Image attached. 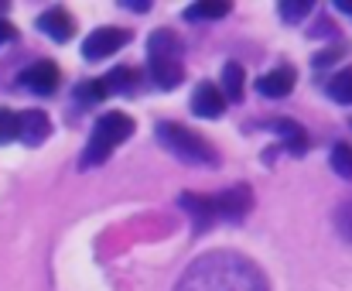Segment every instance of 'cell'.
I'll return each instance as SVG.
<instances>
[{
    "label": "cell",
    "instance_id": "5bb4252c",
    "mask_svg": "<svg viewBox=\"0 0 352 291\" xmlns=\"http://www.w3.org/2000/svg\"><path fill=\"white\" fill-rule=\"evenodd\" d=\"M147 69H151V79H154L157 89H175L185 79L182 62H147Z\"/></svg>",
    "mask_w": 352,
    "mask_h": 291
},
{
    "label": "cell",
    "instance_id": "e0dca14e",
    "mask_svg": "<svg viewBox=\"0 0 352 291\" xmlns=\"http://www.w3.org/2000/svg\"><path fill=\"white\" fill-rule=\"evenodd\" d=\"M233 7L226 3V0H206V3H188L185 7V17L188 21H219V17H226Z\"/></svg>",
    "mask_w": 352,
    "mask_h": 291
},
{
    "label": "cell",
    "instance_id": "30bf717a",
    "mask_svg": "<svg viewBox=\"0 0 352 291\" xmlns=\"http://www.w3.org/2000/svg\"><path fill=\"white\" fill-rule=\"evenodd\" d=\"M182 209L192 216V226H195V233H206L219 216H216V199H209V195H199V192H182Z\"/></svg>",
    "mask_w": 352,
    "mask_h": 291
},
{
    "label": "cell",
    "instance_id": "cb8c5ba5",
    "mask_svg": "<svg viewBox=\"0 0 352 291\" xmlns=\"http://www.w3.org/2000/svg\"><path fill=\"white\" fill-rule=\"evenodd\" d=\"M342 55H346V45H329L325 52H318V55L311 58V65H315V69H329V65L339 62Z\"/></svg>",
    "mask_w": 352,
    "mask_h": 291
},
{
    "label": "cell",
    "instance_id": "8fae6325",
    "mask_svg": "<svg viewBox=\"0 0 352 291\" xmlns=\"http://www.w3.org/2000/svg\"><path fill=\"white\" fill-rule=\"evenodd\" d=\"M147 62H182V41L175 31L157 28L147 38Z\"/></svg>",
    "mask_w": 352,
    "mask_h": 291
},
{
    "label": "cell",
    "instance_id": "603a6c76",
    "mask_svg": "<svg viewBox=\"0 0 352 291\" xmlns=\"http://www.w3.org/2000/svg\"><path fill=\"white\" fill-rule=\"evenodd\" d=\"M17 141V114L0 107V144H10Z\"/></svg>",
    "mask_w": 352,
    "mask_h": 291
},
{
    "label": "cell",
    "instance_id": "4fadbf2b",
    "mask_svg": "<svg viewBox=\"0 0 352 291\" xmlns=\"http://www.w3.org/2000/svg\"><path fill=\"white\" fill-rule=\"evenodd\" d=\"M270 131H277L280 138H284V147L291 151V154H308V134H305V127L301 124H294V120H287V117H277L274 124H270Z\"/></svg>",
    "mask_w": 352,
    "mask_h": 291
},
{
    "label": "cell",
    "instance_id": "f1b7e54d",
    "mask_svg": "<svg viewBox=\"0 0 352 291\" xmlns=\"http://www.w3.org/2000/svg\"><path fill=\"white\" fill-rule=\"evenodd\" d=\"M349 127H352V120H349Z\"/></svg>",
    "mask_w": 352,
    "mask_h": 291
},
{
    "label": "cell",
    "instance_id": "d4e9b609",
    "mask_svg": "<svg viewBox=\"0 0 352 291\" xmlns=\"http://www.w3.org/2000/svg\"><path fill=\"white\" fill-rule=\"evenodd\" d=\"M14 38H17V28H14L10 21H3V17H0V48H3V45H10Z\"/></svg>",
    "mask_w": 352,
    "mask_h": 291
},
{
    "label": "cell",
    "instance_id": "277c9868",
    "mask_svg": "<svg viewBox=\"0 0 352 291\" xmlns=\"http://www.w3.org/2000/svg\"><path fill=\"white\" fill-rule=\"evenodd\" d=\"M130 31L126 28H96L93 34H86L82 41V58L86 62H103V58H113L120 48L130 45Z\"/></svg>",
    "mask_w": 352,
    "mask_h": 291
},
{
    "label": "cell",
    "instance_id": "ac0fdd59",
    "mask_svg": "<svg viewBox=\"0 0 352 291\" xmlns=\"http://www.w3.org/2000/svg\"><path fill=\"white\" fill-rule=\"evenodd\" d=\"M329 96H332L336 103L352 107V69H342V72H336V76L329 79Z\"/></svg>",
    "mask_w": 352,
    "mask_h": 291
},
{
    "label": "cell",
    "instance_id": "9a60e30c",
    "mask_svg": "<svg viewBox=\"0 0 352 291\" xmlns=\"http://www.w3.org/2000/svg\"><path fill=\"white\" fill-rule=\"evenodd\" d=\"M243 83H246V72L239 62H226L223 65V79H219V89L230 103H239L243 100Z\"/></svg>",
    "mask_w": 352,
    "mask_h": 291
},
{
    "label": "cell",
    "instance_id": "4316f807",
    "mask_svg": "<svg viewBox=\"0 0 352 291\" xmlns=\"http://www.w3.org/2000/svg\"><path fill=\"white\" fill-rule=\"evenodd\" d=\"M336 10H342V14H352V0H336Z\"/></svg>",
    "mask_w": 352,
    "mask_h": 291
},
{
    "label": "cell",
    "instance_id": "484cf974",
    "mask_svg": "<svg viewBox=\"0 0 352 291\" xmlns=\"http://www.w3.org/2000/svg\"><path fill=\"white\" fill-rule=\"evenodd\" d=\"M123 7H126V10H137V14H144V10H151V0H140V3H137V0H123Z\"/></svg>",
    "mask_w": 352,
    "mask_h": 291
},
{
    "label": "cell",
    "instance_id": "d6986e66",
    "mask_svg": "<svg viewBox=\"0 0 352 291\" xmlns=\"http://www.w3.org/2000/svg\"><path fill=\"white\" fill-rule=\"evenodd\" d=\"M329 161H332V171H336V175H342V178H352V147L346 144V141L332 144V154H329Z\"/></svg>",
    "mask_w": 352,
    "mask_h": 291
},
{
    "label": "cell",
    "instance_id": "ba28073f",
    "mask_svg": "<svg viewBox=\"0 0 352 291\" xmlns=\"http://www.w3.org/2000/svg\"><path fill=\"white\" fill-rule=\"evenodd\" d=\"M226 96H223V89L216 86V83H199L195 86V93H192V100H188V107H192V114L195 117H202V120H212V117H219L223 110H226Z\"/></svg>",
    "mask_w": 352,
    "mask_h": 291
},
{
    "label": "cell",
    "instance_id": "83f0119b",
    "mask_svg": "<svg viewBox=\"0 0 352 291\" xmlns=\"http://www.w3.org/2000/svg\"><path fill=\"white\" fill-rule=\"evenodd\" d=\"M0 10H7V3H0Z\"/></svg>",
    "mask_w": 352,
    "mask_h": 291
},
{
    "label": "cell",
    "instance_id": "44dd1931",
    "mask_svg": "<svg viewBox=\"0 0 352 291\" xmlns=\"http://www.w3.org/2000/svg\"><path fill=\"white\" fill-rule=\"evenodd\" d=\"M107 96H110V93H107L103 79H89V83H79V86H76V100L86 103V107H93V103H100V100H107Z\"/></svg>",
    "mask_w": 352,
    "mask_h": 291
},
{
    "label": "cell",
    "instance_id": "7402d4cb",
    "mask_svg": "<svg viewBox=\"0 0 352 291\" xmlns=\"http://www.w3.org/2000/svg\"><path fill=\"white\" fill-rule=\"evenodd\" d=\"M332 219H336V230H339V237L352 244V199L339 202V209H336V216H332Z\"/></svg>",
    "mask_w": 352,
    "mask_h": 291
},
{
    "label": "cell",
    "instance_id": "ffe728a7",
    "mask_svg": "<svg viewBox=\"0 0 352 291\" xmlns=\"http://www.w3.org/2000/svg\"><path fill=\"white\" fill-rule=\"evenodd\" d=\"M277 14H280V21L298 24V21H305V17L311 14V3H308V0H280V3H277Z\"/></svg>",
    "mask_w": 352,
    "mask_h": 291
},
{
    "label": "cell",
    "instance_id": "6da1fadb",
    "mask_svg": "<svg viewBox=\"0 0 352 291\" xmlns=\"http://www.w3.org/2000/svg\"><path fill=\"white\" fill-rule=\"evenodd\" d=\"M175 291H270L263 271L230 250H216L199 257L178 281Z\"/></svg>",
    "mask_w": 352,
    "mask_h": 291
},
{
    "label": "cell",
    "instance_id": "2e32d148",
    "mask_svg": "<svg viewBox=\"0 0 352 291\" xmlns=\"http://www.w3.org/2000/svg\"><path fill=\"white\" fill-rule=\"evenodd\" d=\"M137 69H130V65H117L113 72H107L103 76V86H107V93H133L137 89Z\"/></svg>",
    "mask_w": 352,
    "mask_h": 291
},
{
    "label": "cell",
    "instance_id": "5b68a950",
    "mask_svg": "<svg viewBox=\"0 0 352 291\" xmlns=\"http://www.w3.org/2000/svg\"><path fill=\"white\" fill-rule=\"evenodd\" d=\"M58 79H62V72H58V65L55 62H48V58H41V62H34V65H28L21 76H17V83L24 86V89H31V93H55L58 89Z\"/></svg>",
    "mask_w": 352,
    "mask_h": 291
},
{
    "label": "cell",
    "instance_id": "7a4b0ae2",
    "mask_svg": "<svg viewBox=\"0 0 352 291\" xmlns=\"http://www.w3.org/2000/svg\"><path fill=\"white\" fill-rule=\"evenodd\" d=\"M154 138L168 147L178 161L185 164H202V168H216L219 164V151L209 144L202 134L182 127V124H171V120H157L154 124Z\"/></svg>",
    "mask_w": 352,
    "mask_h": 291
},
{
    "label": "cell",
    "instance_id": "52a82bcc",
    "mask_svg": "<svg viewBox=\"0 0 352 291\" xmlns=\"http://www.w3.org/2000/svg\"><path fill=\"white\" fill-rule=\"evenodd\" d=\"M52 138V120L45 110H24L17 114V141L28 147H38L45 144Z\"/></svg>",
    "mask_w": 352,
    "mask_h": 291
},
{
    "label": "cell",
    "instance_id": "7c38bea8",
    "mask_svg": "<svg viewBox=\"0 0 352 291\" xmlns=\"http://www.w3.org/2000/svg\"><path fill=\"white\" fill-rule=\"evenodd\" d=\"M294 83H298V72L291 65H280V69H274V72L256 79V93H263L267 100H284L294 89Z\"/></svg>",
    "mask_w": 352,
    "mask_h": 291
},
{
    "label": "cell",
    "instance_id": "3957f363",
    "mask_svg": "<svg viewBox=\"0 0 352 291\" xmlns=\"http://www.w3.org/2000/svg\"><path fill=\"white\" fill-rule=\"evenodd\" d=\"M133 134V120L123 114V110H113V114H103L96 124H93V134H89V141H86V151H82V168H96V164H103L110 154H113V147H120L126 138Z\"/></svg>",
    "mask_w": 352,
    "mask_h": 291
},
{
    "label": "cell",
    "instance_id": "8992f818",
    "mask_svg": "<svg viewBox=\"0 0 352 291\" xmlns=\"http://www.w3.org/2000/svg\"><path fill=\"white\" fill-rule=\"evenodd\" d=\"M250 206H253L250 185H233V188H226V192L216 195V216L226 219V223H239L250 213Z\"/></svg>",
    "mask_w": 352,
    "mask_h": 291
},
{
    "label": "cell",
    "instance_id": "9c48e42d",
    "mask_svg": "<svg viewBox=\"0 0 352 291\" xmlns=\"http://www.w3.org/2000/svg\"><path fill=\"white\" fill-rule=\"evenodd\" d=\"M38 31L48 34L52 41L65 45L69 38H76V17H72L69 10H62V7H48V10L38 17Z\"/></svg>",
    "mask_w": 352,
    "mask_h": 291
}]
</instances>
